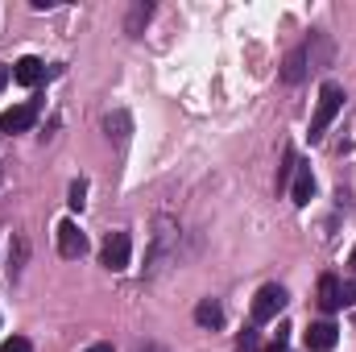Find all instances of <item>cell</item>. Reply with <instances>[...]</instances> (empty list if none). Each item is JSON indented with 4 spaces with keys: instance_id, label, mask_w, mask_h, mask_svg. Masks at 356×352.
<instances>
[{
    "instance_id": "6da1fadb",
    "label": "cell",
    "mask_w": 356,
    "mask_h": 352,
    "mask_svg": "<svg viewBox=\"0 0 356 352\" xmlns=\"http://www.w3.org/2000/svg\"><path fill=\"white\" fill-rule=\"evenodd\" d=\"M340 108H344V88L340 83H323L319 104H315V116H311V141H319L327 133V125L340 116Z\"/></svg>"
},
{
    "instance_id": "7a4b0ae2",
    "label": "cell",
    "mask_w": 356,
    "mask_h": 352,
    "mask_svg": "<svg viewBox=\"0 0 356 352\" xmlns=\"http://www.w3.org/2000/svg\"><path fill=\"white\" fill-rule=\"evenodd\" d=\"M282 307H286V290L282 286H261L257 298H253V319L257 323H269V319L282 315Z\"/></svg>"
},
{
    "instance_id": "3957f363",
    "label": "cell",
    "mask_w": 356,
    "mask_h": 352,
    "mask_svg": "<svg viewBox=\"0 0 356 352\" xmlns=\"http://www.w3.org/2000/svg\"><path fill=\"white\" fill-rule=\"evenodd\" d=\"M58 253L63 257H83L88 253V237H83V228L75 220H63L58 224Z\"/></svg>"
},
{
    "instance_id": "277c9868",
    "label": "cell",
    "mask_w": 356,
    "mask_h": 352,
    "mask_svg": "<svg viewBox=\"0 0 356 352\" xmlns=\"http://www.w3.org/2000/svg\"><path fill=\"white\" fill-rule=\"evenodd\" d=\"M129 253H133V241H129V232H112L108 241H104V265L116 273V269H129Z\"/></svg>"
},
{
    "instance_id": "5b68a950",
    "label": "cell",
    "mask_w": 356,
    "mask_h": 352,
    "mask_svg": "<svg viewBox=\"0 0 356 352\" xmlns=\"http://www.w3.org/2000/svg\"><path fill=\"white\" fill-rule=\"evenodd\" d=\"M33 120H38V108L33 104H17V108H8L0 116V133H25V129H33Z\"/></svg>"
},
{
    "instance_id": "8992f818",
    "label": "cell",
    "mask_w": 356,
    "mask_h": 352,
    "mask_svg": "<svg viewBox=\"0 0 356 352\" xmlns=\"http://www.w3.org/2000/svg\"><path fill=\"white\" fill-rule=\"evenodd\" d=\"M319 307H323L327 315L344 307V286H340L336 273H323V278H319Z\"/></svg>"
},
{
    "instance_id": "52a82bcc",
    "label": "cell",
    "mask_w": 356,
    "mask_h": 352,
    "mask_svg": "<svg viewBox=\"0 0 356 352\" xmlns=\"http://www.w3.org/2000/svg\"><path fill=\"white\" fill-rule=\"evenodd\" d=\"M336 336H340V328L336 323H311V332H307V349L311 352H332L336 349Z\"/></svg>"
},
{
    "instance_id": "ba28073f",
    "label": "cell",
    "mask_w": 356,
    "mask_h": 352,
    "mask_svg": "<svg viewBox=\"0 0 356 352\" xmlns=\"http://www.w3.org/2000/svg\"><path fill=\"white\" fill-rule=\"evenodd\" d=\"M42 75H46V63H42V58H33V54H25V58L13 67V79H17V83H25V88L42 83Z\"/></svg>"
},
{
    "instance_id": "9c48e42d",
    "label": "cell",
    "mask_w": 356,
    "mask_h": 352,
    "mask_svg": "<svg viewBox=\"0 0 356 352\" xmlns=\"http://www.w3.org/2000/svg\"><path fill=\"white\" fill-rule=\"evenodd\" d=\"M290 195H294L298 207L311 203V195H315V175H311V166H294V186H290Z\"/></svg>"
},
{
    "instance_id": "30bf717a",
    "label": "cell",
    "mask_w": 356,
    "mask_h": 352,
    "mask_svg": "<svg viewBox=\"0 0 356 352\" xmlns=\"http://www.w3.org/2000/svg\"><path fill=\"white\" fill-rule=\"evenodd\" d=\"M195 323H199V328H224V307H220L216 298H203V303L195 307Z\"/></svg>"
},
{
    "instance_id": "8fae6325",
    "label": "cell",
    "mask_w": 356,
    "mask_h": 352,
    "mask_svg": "<svg viewBox=\"0 0 356 352\" xmlns=\"http://www.w3.org/2000/svg\"><path fill=\"white\" fill-rule=\"evenodd\" d=\"M307 75V50H294L290 58H286V67H282V79L286 83H298Z\"/></svg>"
},
{
    "instance_id": "7c38bea8",
    "label": "cell",
    "mask_w": 356,
    "mask_h": 352,
    "mask_svg": "<svg viewBox=\"0 0 356 352\" xmlns=\"http://www.w3.org/2000/svg\"><path fill=\"white\" fill-rule=\"evenodd\" d=\"M236 352H261V336L257 332H241L236 336Z\"/></svg>"
},
{
    "instance_id": "4fadbf2b",
    "label": "cell",
    "mask_w": 356,
    "mask_h": 352,
    "mask_svg": "<svg viewBox=\"0 0 356 352\" xmlns=\"http://www.w3.org/2000/svg\"><path fill=\"white\" fill-rule=\"evenodd\" d=\"M0 352H33V344H29L25 336H13V340H4V344H0Z\"/></svg>"
},
{
    "instance_id": "5bb4252c",
    "label": "cell",
    "mask_w": 356,
    "mask_h": 352,
    "mask_svg": "<svg viewBox=\"0 0 356 352\" xmlns=\"http://www.w3.org/2000/svg\"><path fill=\"white\" fill-rule=\"evenodd\" d=\"M83 195H88V182H71V199H67V203L79 211V207H83Z\"/></svg>"
},
{
    "instance_id": "9a60e30c",
    "label": "cell",
    "mask_w": 356,
    "mask_h": 352,
    "mask_svg": "<svg viewBox=\"0 0 356 352\" xmlns=\"http://www.w3.org/2000/svg\"><path fill=\"white\" fill-rule=\"evenodd\" d=\"M141 21H149V4L145 8H133V21H129V33H137V25Z\"/></svg>"
},
{
    "instance_id": "2e32d148",
    "label": "cell",
    "mask_w": 356,
    "mask_h": 352,
    "mask_svg": "<svg viewBox=\"0 0 356 352\" xmlns=\"http://www.w3.org/2000/svg\"><path fill=\"white\" fill-rule=\"evenodd\" d=\"M286 332H290V328H277V340H273V349L269 352H290L286 349Z\"/></svg>"
},
{
    "instance_id": "e0dca14e",
    "label": "cell",
    "mask_w": 356,
    "mask_h": 352,
    "mask_svg": "<svg viewBox=\"0 0 356 352\" xmlns=\"http://www.w3.org/2000/svg\"><path fill=\"white\" fill-rule=\"evenodd\" d=\"M83 352H116L112 344H91V349H83Z\"/></svg>"
},
{
    "instance_id": "ac0fdd59",
    "label": "cell",
    "mask_w": 356,
    "mask_h": 352,
    "mask_svg": "<svg viewBox=\"0 0 356 352\" xmlns=\"http://www.w3.org/2000/svg\"><path fill=\"white\" fill-rule=\"evenodd\" d=\"M4 83H8V67L0 63V91H4Z\"/></svg>"
},
{
    "instance_id": "d6986e66",
    "label": "cell",
    "mask_w": 356,
    "mask_h": 352,
    "mask_svg": "<svg viewBox=\"0 0 356 352\" xmlns=\"http://www.w3.org/2000/svg\"><path fill=\"white\" fill-rule=\"evenodd\" d=\"M348 265H353V269H356V249H353V257H348Z\"/></svg>"
}]
</instances>
